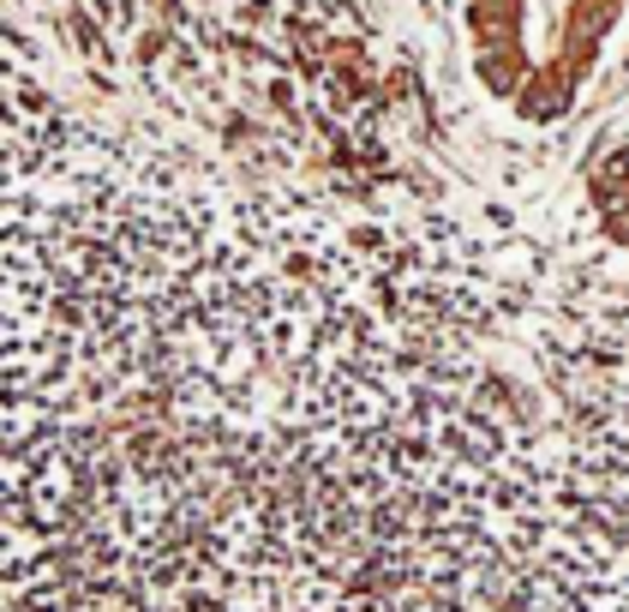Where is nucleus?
<instances>
[{
  "instance_id": "obj_1",
  "label": "nucleus",
  "mask_w": 629,
  "mask_h": 612,
  "mask_svg": "<svg viewBox=\"0 0 629 612\" xmlns=\"http://www.w3.org/2000/svg\"><path fill=\"white\" fill-rule=\"evenodd\" d=\"M624 0H468L473 67L498 97L528 114H558L570 102L563 72L599 55V36Z\"/></svg>"
}]
</instances>
